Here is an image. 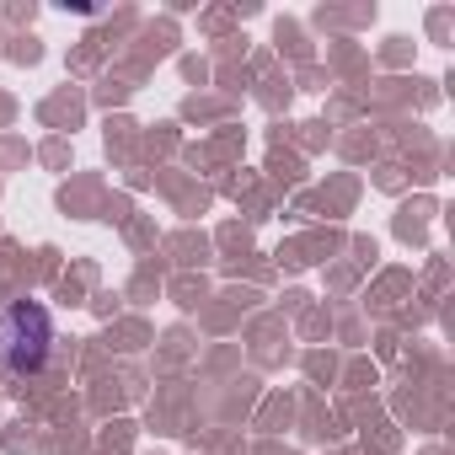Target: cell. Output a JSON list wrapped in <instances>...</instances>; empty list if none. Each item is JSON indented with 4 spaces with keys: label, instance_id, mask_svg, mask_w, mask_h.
Here are the masks:
<instances>
[{
    "label": "cell",
    "instance_id": "obj_1",
    "mask_svg": "<svg viewBox=\"0 0 455 455\" xmlns=\"http://www.w3.org/2000/svg\"><path fill=\"white\" fill-rule=\"evenodd\" d=\"M49 343H54V322L38 300H17L0 316V364L12 375H38L49 364Z\"/></svg>",
    "mask_w": 455,
    "mask_h": 455
}]
</instances>
